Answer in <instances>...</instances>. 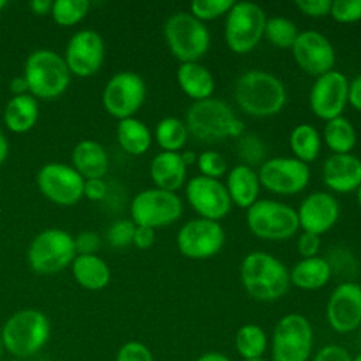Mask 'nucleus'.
I'll return each mask as SVG.
<instances>
[{
	"mask_svg": "<svg viewBox=\"0 0 361 361\" xmlns=\"http://www.w3.org/2000/svg\"><path fill=\"white\" fill-rule=\"evenodd\" d=\"M233 4V0H195L190 3L189 13L199 21L204 23L227 14Z\"/></svg>",
	"mask_w": 361,
	"mask_h": 361,
	"instance_id": "nucleus-37",
	"label": "nucleus"
},
{
	"mask_svg": "<svg viewBox=\"0 0 361 361\" xmlns=\"http://www.w3.org/2000/svg\"><path fill=\"white\" fill-rule=\"evenodd\" d=\"M322 179L331 192H354L361 183V159L353 154H331L323 162Z\"/></svg>",
	"mask_w": 361,
	"mask_h": 361,
	"instance_id": "nucleus-22",
	"label": "nucleus"
},
{
	"mask_svg": "<svg viewBox=\"0 0 361 361\" xmlns=\"http://www.w3.org/2000/svg\"><path fill=\"white\" fill-rule=\"evenodd\" d=\"M7 361H23V360H17V358H10V360H7Z\"/></svg>",
	"mask_w": 361,
	"mask_h": 361,
	"instance_id": "nucleus-60",
	"label": "nucleus"
},
{
	"mask_svg": "<svg viewBox=\"0 0 361 361\" xmlns=\"http://www.w3.org/2000/svg\"><path fill=\"white\" fill-rule=\"evenodd\" d=\"M39 116V107L37 99L27 93V94H18L13 96L6 107L3 120L6 127L16 134H23L30 131L38 120Z\"/></svg>",
	"mask_w": 361,
	"mask_h": 361,
	"instance_id": "nucleus-29",
	"label": "nucleus"
},
{
	"mask_svg": "<svg viewBox=\"0 0 361 361\" xmlns=\"http://www.w3.org/2000/svg\"><path fill=\"white\" fill-rule=\"evenodd\" d=\"M51 337V322L38 309H20L10 314L1 326L0 338L11 358L28 360L37 355Z\"/></svg>",
	"mask_w": 361,
	"mask_h": 361,
	"instance_id": "nucleus-3",
	"label": "nucleus"
},
{
	"mask_svg": "<svg viewBox=\"0 0 361 361\" xmlns=\"http://www.w3.org/2000/svg\"><path fill=\"white\" fill-rule=\"evenodd\" d=\"M72 166L83 179L103 178L109 168V155L100 142L82 140L72 149Z\"/></svg>",
	"mask_w": 361,
	"mask_h": 361,
	"instance_id": "nucleus-25",
	"label": "nucleus"
},
{
	"mask_svg": "<svg viewBox=\"0 0 361 361\" xmlns=\"http://www.w3.org/2000/svg\"><path fill=\"white\" fill-rule=\"evenodd\" d=\"M145 96L147 86L142 76L133 71H121L107 80L102 103L104 110L120 121L134 117L144 104Z\"/></svg>",
	"mask_w": 361,
	"mask_h": 361,
	"instance_id": "nucleus-12",
	"label": "nucleus"
},
{
	"mask_svg": "<svg viewBox=\"0 0 361 361\" xmlns=\"http://www.w3.org/2000/svg\"><path fill=\"white\" fill-rule=\"evenodd\" d=\"M322 140L331 154H351L357 144V130L347 117L338 116L326 121Z\"/></svg>",
	"mask_w": 361,
	"mask_h": 361,
	"instance_id": "nucleus-31",
	"label": "nucleus"
},
{
	"mask_svg": "<svg viewBox=\"0 0 361 361\" xmlns=\"http://www.w3.org/2000/svg\"><path fill=\"white\" fill-rule=\"evenodd\" d=\"M226 233L220 221L196 217L178 230L176 247L189 259H207L223 248Z\"/></svg>",
	"mask_w": 361,
	"mask_h": 361,
	"instance_id": "nucleus-14",
	"label": "nucleus"
},
{
	"mask_svg": "<svg viewBox=\"0 0 361 361\" xmlns=\"http://www.w3.org/2000/svg\"><path fill=\"white\" fill-rule=\"evenodd\" d=\"M238 155L247 162L245 165L251 166V164H257L264 159L265 145L254 134H248L244 137L241 135V140L238 142Z\"/></svg>",
	"mask_w": 361,
	"mask_h": 361,
	"instance_id": "nucleus-42",
	"label": "nucleus"
},
{
	"mask_svg": "<svg viewBox=\"0 0 361 361\" xmlns=\"http://www.w3.org/2000/svg\"><path fill=\"white\" fill-rule=\"evenodd\" d=\"M10 90L13 92V96L30 93V90H28V83H27L25 78H24L23 75L13 78L11 82H10Z\"/></svg>",
	"mask_w": 361,
	"mask_h": 361,
	"instance_id": "nucleus-50",
	"label": "nucleus"
},
{
	"mask_svg": "<svg viewBox=\"0 0 361 361\" xmlns=\"http://www.w3.org/2000/svg\"><path fill=\"white\" fill-rule=\"evenodd\" d=\"M296 213L303 231L322 235L337 223L340 204L331 193L314 190L300 202Z\"/></svg>",
	"mask_w": 361,
	"mask_h": 361,
	"instance_id": "nucleus-21",
	"label": "nucleus"
},
{
	"mask_svg": "<svg viewBox=\"0 0 361 361\" xmlns=\"http://www.w3.org/2000/svg\"><path fill=\"white\" fill-rule=\"evenodd\" d=\"M107 193V185L103 180V178H96V179H85V186H83V196L99 202L104 199Z\"/></svg>",
	"mask_w": 361,
	"mask_h": 361,
	"instance_id": "nucleus-47",
	"label": "nucleus"
},
{
	"mask_svg": "<svg viewBox=\"0 0 361 361\" xmlns=\"http://www.w3.org/2000/svg\"><path fill=\"white\" fill-rule=\"evenodd\" d=\"M186 165L180 152H158L149 164V176L155 188L176 192L186 179Z\"/></svg>",
	"mask_w": 361,
	"mask_h": 361,
	"instance_id": "nucleus-24",
	"label": "nucleus"
},
{
	"mask_svg": "<svg viewBox=\"0 0 361 361\" xmlns=\"http://www.w3.org/2000/svg\"><path fill=\"white\" fill-rule=\"evenodd\" d=\"M3 353H4V348H3V344H1V338H0V360L3 357Z\"/></svg>",
	"mask_w": 361,
	"mask_h": 361,
	"instance_id": "nucleus-58",
	"label": "nucleus"
},
{
	"mask_svg": "<svg viewBox=\"0 0 361 361\" xmlns=\"http://www.w3.org/2000/svg\"><path fill=\"white\" fill-rule=\"evenodd\" d=\"M298 10L307 17H324L330 14L331 0H296Z\"/></svg>",
	"mask_w": 361,
	"mask_h": 361,
	"instance_id": "nucleus-45",
	"label": "nucleus"
},
{
	"mask_svg": "<svg viewBox=\"0 0 361 361\" xmlns=\"http://www.w3.org/2000/svg\"><path fill=\"white\" fill-rule=\"evenodd\" d=\"M31 11L34 14L38 16H44V14H49L51 13V7H52V1L51 0H32L28 3Z\"/></svg>",
	"mask_w": 361,
	"mask_h": 361,
	"instance_id": "nucleus-51",
	"label": "nucleus"
},
{
	"mask_svg": "<svg viewBox=\"0 0 361 361\" xmlns=\"http://www.w3.org/2000/svg\"><path fill=\"white\" fill-rule=\"evenodd\" d=\"M199 175L206 176V178H213V179H220L226 172H227V161L226 158L214 151V149H206L202 151L197 155L196 161Z\"/></svg>",
	"mask_w": 361,
	"mask_h": 361,
	"instance_id": "nucleus-38",
	"label": "nucleus"
},
{
	"mask_svg": "<svg viewBox=\"0 0 361 361\" xmlns=\"http://www.w3.org/2000/svg\"><path fill=\"white\" fill-rule=\"evenodd\" d=\"M155 243V230L145 226H135L133 244L140 250H148Z\"/></svg>",
	"mask_w": 361,
	"mask_h": 361,
	"instance_id": "nucleus-48",
	"label": "nucleus"
},
{
	"mask_svg": "<svg viewBox=\"0 0 361 361\" xmlns=\"http://www.w3.org/2000/svg\"><path fill=\"white\" fill-rule=\"evenodd\" d=\"M312 361H353V354L340 344H324L313 355Z\"/></svg>",
	"mask_w": 361,
	"mask_h": 361,
	"instance_id": "nucleus-43",
	"label": "nucleus"
},
{
	"mask_svg": "<svg viewBox=\"0 0 361 361\" xmlns=\"http://www.w3.org/2000/svg\"><path fill=\"white\" fill-rule=\"evenodd\" d=\"M185 124L189 134L203 142L241 137L244 133V123L234 110L216 97L193 102L186 110Z\"/></svg>",
	"mask_w": 361,
	"mask_h": 361,
	"instance_id": "nucleus-4",
	"label": "nucleus"
},
{
	"mask_svg": "<svg viewBox=\"0 0 361 361\" xmlns=\"http://www.w3.org/2000/svg\"><path fill=\"white\" fill-rule=\"evenodd\" d=\"M73 240H75L76 255L96 254L102 244L99 234L94 231H82L76 237H73Z\"/></svg>",
	"mask_w": 361,
	"mask_h": 361,
	"instance_id": "nucleus-44",
	"label": "nucleus"
},
{
	"mask_svg": "<svg viewBox=\"0 0 361 361\" xmlns=\"http://www.w3.org/2000/svg\"><path fill=\"white\" fill-rule=\"evenodd\" d=\"M8 140L4 135V133L0 130V164H3L8 155Z\"/></svg>",
	"mask_w": 361,
	"mask_h": 361,
	"instance_id": "nucleus-53",
	"label": "nucleus"
},
{
	"mask_svg": "<svg viewBox=\"0 0 361 361\" xmlns=\"http://www.w3.org/2000/svg\"><path fill=\"white\" fill-rule=\"evenodd\" d=\"M240 279L244 290L258 302L279 300L290 286L285 264L265 251H251L243 258Z\"/></svg>",
	"mask_w": 361,
	"mask_h": 361,
	"instance_id": "nucleus-2",
	"label": "nucleus"
},
{
	"mask_svg": "<svg viewBox=\"0 0 361 361\" xmlns=\"http://www.w3.org/2000/svg\"><path fill=\"white\" fill-rule=\"evenodd\" d=\"M234 347L243 360H258L264 358L269 347V338L259 324L245 323L235 331Z\"/></svg>",
	"mask_w": 361,
	"mask_h": 361,
	"instance_id": "nucleus-32",
	"label": "nucleus"
},
{
	"mask_svg": "<svg viewBox=\"0 0 361 361\" xmlns=\"http://www.w3.org/2000/svg\"><path fill=\"white\" fill-rule=\"evenodd\" d=\"M322 247V238L317 234L302 231L296 241L298 252L302 255V258H310L316 257L319 250Z\"/></svg>",
	"mask_w": 361,
	"mask_h": 361,
	"instance_id": "nucleus-46",
	"label": "nucleus"
},
{
	"mask_svg": "<svg viewBox=\"0 0 361 361\" xmlns=\"http://www.w3.org/2000/svg\"><path fill=\"white\" fill-rule=\"evenodd\" d=\"M289 147L293 158L309 165L319 157L322 148L320 133L307 123L298 124L289 134Z\"/></svg>",
	"mask_w": 361,
	"mask_h": 361,
	"instance_id": "nucleus-33",
	"label": "nucleus"
},
{
	"mask_svg": "<svg viewBox=\"0 0 361 361\" xmlns=\"http://www.w3.org/2000/svg\"><path fill=\"white\" fill-rule=\"evenodd\" d=\"M195 361H231L230 357L221 351H206L200 354Z\"/></svg>",
	"mask_w": 361,
	"mask_h": 361,
	"instance_id": "nucleus-52",
	"label": "nucleus"
},
{
	"mask_svg": "<svg viewBox=\"0 0 361 361\" xmlns=\"http://www.w3.org/2000/svg\"><path fill=\"white\" fill-rule=\"evenodd\" d=\"M30 94L35 99H55L63 94L71 83V72L62 55L52 49L32 51L24 63Z\"/></svg>",
	"mask_w": 361,
	"mask_h": 361,
	"instance_id": "nucleus-5",
	"label": "nucleus"
},
{
	"mask_svg": "<svg viewBox=\"0 0 361 361\" xmlns=\"http://www.w3.org/2000/svg\"><path fill=\"white\" fill-rule=\"evenodd\" d=\"M63 59L71 73L87 78L99 72L104 61V41L90 28L76 31L68 41Z\"/></svg>",
	"mask_w": 361,
	"mask_h": 361,
	"instance_id": "nucleus-19",
	"label": "nucleus"
},
{
	"mask_svg": "<svg viewBox=\"0 0 361 361\" xmlns=\"http://www.w3.org/2000/svg\"><path fill=\"white\" fill-rule=\"evenodd\" d=\"M258 178L262 188L281 196H293L302 192L310 180L309 165L293 157H275L265 159Z\"/></svg>",
	"mask_w": 361,
	"mask_h": 361,
	"instance_id": "nucleus-13",
	"label": "nucleus"
},
{
	"mask_svg": "<svg viewBox=\"0 0 361 361\" xmlns=\"http://www.w3.org/2000/svg\"><path fill=\"white\" fill-rule=\"evenodd\" d=\"M348 104V79L340 71H329L317 76L309 92V107L312 113L329 121L343 116Z\"/></svg>",
	"mask_w": 361,
	"mask_h": 361,
	"instance_id": "nucleus-16",
	"label": "nucleus"
},
{
	"mask_svg": "<svg viewBox=\"0 0 361 361\" xmlns=\"http://www.w3.org/2000/svg\"><path fill=\"white\" fill-rule=\"evenodd\" d=\"M226 189L231 199V203L240 209L251 207L259 196V178L258 172L252 166L245 164H238L227 172Z\"/></svg>",
	"mask_w": 361,
	"mask_h": 361,
	"instance_id": "nucleus-23",
	"label": "nucleus"
},
{
	"mask_svg": "<svg viewBox=\"0 0 361 361\" xmlns=\"http://www.w3.org/2000/svg\"><path fill=\"white\" fill-rule=\"evenodd\" d=\"M182 212V199L175 192H168L159 188H149L138 192L130 204V214L134 224L154 230L178 221Z\"/></svg>",
	"mask_w": 361,
	"mask_h": 361,
	"instance_id": "nucleus-11",
	"label": "nucleus"
},
{
	"mask_svg": "<svg viewBox=\"0 0 361 361\" xmlns=\"http://www.w3.org/2000/svg\"><path fill=\"white\" fill-rule=\"evenodd\" d=\"M76 257L73 235L56 227L39 231L30 243L27 259L30 268L39 275L63 271Z\"/></svg>",
	"mask_w": 361,
	"mask_h": 361,
	"instance_id": "nucleus-7",
	"label": "nucleus"
},
{
	"mask_svg": "<svg viewBox=\"0 0 361 361\" xmlns=\"http://www.w3.org/2000/svg\"><path fill=\"white\" fill-rule=\"evenodd\" d=\"M135 224L133 220L121 219L114 221L109 228H107V241L111 247L116 248H124L130 244H133V235H134Z\"/></svg>",
	"mask_w": 361,
	"mask_h": 361,
	"instance_id": "nucleus-40",
	"label": "nucleus"
},
{
	"mask_svg": "<svg viewBox=\"0 0 361 361\" xmlns=\"http://www.w3.org/2000/svg\"><path fill=\"white\" fill-rule=\"evenodd\" d=\"M353 361H361V351H358L355 355H353Z\"/></svg>",
	"mask_w": 361,
	"mask_h": 361,
	"instance_id": "nucleus-56",
	"label": "nucleus"
},
{
	"mask_svg": "<svg viewBox=\"0 0 361 361\" xmlns=\"http://www.w3.org/2000/svg\"><path fill=\"white\" fill-rule=\"evenodd\" d=\"M39 192L52 203L73 206L83 197L85 179L68 164L48 162L37 173Z\"/></svg>",
	"mask_w": 361,
	"mask_h": 361,
	"instance_id": "nucleus-15",
	"label": "nucleus"
},
{
	"mask_svg": "<svg viewBox=\"0 0 361 361\" xmlns=\"http://www.w3.org/2000/svg\"><path fill=\"white\" fill-rule=\"evenodd\" d=\"M348 104L361 113V73L348 82Z\"/></svg>",
	"mask_w": 361,
	"mask_h": 361,
	"instance_id": "nucleus-49",
	"label": "nucleus"
},
{
	"mask_svg": "<svg viewBox=\"0 0 361 361\" xmlns=\"http://www.w3.org/2000/svg\"><path fill=\"white\" fill-rule=\"evenodd\" d=\"M114 361H155V358L145 343L130 340L118 347Z\"/></svg>",
	"mask_w": 361,
	"mask_h": 361,
	"instance_id": "nucleus-41",
	"label": "nucleus"
},
{
	"mask_svg": "<svg viewBox=\"0 0 361 361\" xmlns=\"http://www.w3.org/2000/svg\"><path fill=\"white\" fill-rule=\"evenodd\" d=\"M186 199L197 217L220 221L231 210V199L220 179L193 176L186 183Z\"/></svg>",
	"mask_w": 361,
	"mask_h": 361,
	"instance_id": "nucleus-18",
	"label": "nucleus"
},
{
	"mask_svg": "<svg viewBox=\"0 0 361 361\" xmlns=\"http://www.w3.org/2000/svg\"><path fill=\"white\" fill-rule=\"evenodd\" d=\"M154 137L161 151L180 152L186 145L189 131L183 120L168 116L157 123Z\"/></svg>",
	"mask_w": 361,
	"mask_h": 361,
	"instance_id": "nucleus-34",
	"label": "nucleus"
},
{
	"mask_svg": "<svg viewBox=\"0 0 361 361\" xmlns=\"http://www.w3.org/2000/svg\"><path fill=\"white\" fill-rule=\"evenodd\" d=\"M267 16L252 1H234L226 14L224 41L230 51L243 55L251 52L262 39Z\"/></svg>",
	"mask_w": 361,
	"mask_h": 361,
	"instance_id": "nucleus-10",
	"label": "nucleus"
},
{
	"mask_svg": "<svg viewBox=\"0 0 361 361\" xmlns=\"http://www.w3.org/2000/svg\"><path fill=\"white\" fill-rule=\"evenodd\" d=\"M355 193H357V200H358V204H360V207H361V183H360V186L357 188Z\"/></svg>",
	"mask_w": 361,
	"mask_h": 361,
	"instance_id": "nucleus-55",
	"label": "nucleus"
},
{
	"mask_svg": "<svg viewBox=\"0 0 361 361\" xmlns=\"http://www.w3.org/2000/svg\"><path fill=\"white\" fill-rule=\"evenodd\" d=\"M314 333L309 319L300 313H286L274 326L269 350L272 361H307L312 355Z\"/></svg>",
	"mask_w": 361,
	"mask_h": 361,
	"instance_id": "nucleus-8",
	"label": "nucleus"
},
{
	"mask_svg": "<svg viewBox=\"0 0 361 361\" xmlns=\"http://www.w3.org/2000/svg\"><path fill=\"white\" fill-rule=\"evenodd\" d=\"M234 99L238 107L252 117H272L286 104L283 82L271 72L251 69L243 72L234 83Z\"/></svg>",
	"mask_w": 361,
	"mask_h": 361,
	"instance_id": "nucleus-1",
	"label": "nucleus"
},
{
	"mask_svg": "<svg viewBox=\"0 0 361 361\" xmlns=\"http://www.w3.org/2000/svg\"><path fill=\"white\" fill-rule=\"evenodd\" d=\"M164 38L168 49L180 63L199 62L210 47V32L206 24L185 11L173 13L166 18Z\"/></svg>",
	"mask_w": 361,
	"mask_h": 361,
	"instance_id": "nucleus-6",
	"label": "nucleus"
},
{
	"mask_svg": "<svg viewBox=\"0 0 361 361\" xmlns=\"http://www.w3.org/2000/svg\"><path fill=\"white\" fill-rule=\"evenodd\" d=\"M87 11L89 1L86 0H55L49 14L58 25L72 27L82 21Z\"/></svg>",
	"mask_w": 361,
	"mask_h": 361,
	"instance_id": "nucleus-36",
	"label": "nucleus"
},
{
	"mask_svg": "<svg viewBox=\"0 0 361 361\" xmlns=\"http://www.w3.org/2000/svg\"><path fill=\"white\" fill-rule=\"evenodd\" d=\"M243 361H267L265 358H258V360H243Z\"/></svg>",
	"mask_w": 361,
	"mask_h": 361,
	"instance_id": "nucleus-59",
	"label": "nucleus"
},
{
	"mask_svg": "<svg viewBox=\"0 0 361 361\" xmlns=\"http://www.w3.org/2000/svg\"><path fill=\"white\" fill-rule=\"evenodd\" d=\"M176 80L180 90L195 102L213 96L214 78L212 72L199 62L179 63L176 69Z\"/></svg>",
	"mask_w": 361,
	"mask_h": 361,
	"instance_id": "nucleus-26",
	"label": "nucleus"
},
{
	"mask_svg": "<svg viewBox=\"0 0 361 361\" xmlns=\"http://www.w3.org/2000/svg\"><path fill=\"white\" fill-rule=\"evenodd\" d=\"M326 320L338 334H350L361 326V285L353 281L338 283L326 303Z\"/></svg>",
	"mask_w": 361,
	"mask_h": 361,
	"instance_id": "nucleus-17",
	"label": "nucleus"
},
{
	"mask_svg": "<svg viewBox=\"0 0 361 361\" xmlns=\"http://www.w3.org/2000/svg\"><path fill=\"white\" fill-rule=\"evenodd\" d=\"M71 269L76 283L87 290L104 289L111 278L107 262L97 254L76 255L71 264Z\"/></svg>",
	"mask_w": 361,
	"mask_h": 361,
	"instance_id": "nucleus-28",
	"label": "nucleus"
},
{
	"mask_svg": "<svg viewBox=\"0 0 361 361\" xmlns=\"http://www.w3.org/2000/svg\"><path fill=\"white\" fill-rule=\"evenodd\" d=\"M360 159H361V158H360Z\"/></svg>",
	"mask_w": 361,
	"mask_h": 361,
	"instance_id": "nucleus-61",
	"label": "nucleus"
},
{
	"mask_svg": "<svg viewBox=\"0 0 361 361\" xmlns=\"http://www.w3.org/2000/svg\"><path fill=\"white\" fill-rule=\"evenodd\" d=\"M245 223L255 237L267 241L292 238L300 228L296 210L274 199H258L247 209Z\"/></svg>",
	"mask_w": 361,
	"mask_h": 361,
	"instance_id": "nucleus-9",
	"label": "nucleus"
},
{
	"mask_svg": "<svg viewBox=\"0 0 361 361\" xmlns=\"http://www.w3.org/2000/svg\"><path fill=\"white\" fill-rule=\"evenodd\" d=\"M6 4H7V1H6V0H0V11L6 7Z\"/></svg>",
	"mask_w": 361,
	"mask_h": 361,
	"instance_id": "nucleus-57",
	"label": "nucleus"
},
{
	"mask_svg": "<svg viewBox=\"0 0 361 361\" xmlns=\"http://www.w3.org/2000/svg\"><path fill=\"white\" fill-rule=\"evenodd\" d=\"M116 133L120 147L130 155H142L151 147L152 134L149 128L135 117L120 120Z\"/></svg>",
	"mask_w": 361,
	"mask_h": 361,
	"instance_id": "nucleus-30",
	"label": "nucleus"
},
{
	"mask_svg": "<svg viewBox=\"0 0 361 361\" xmlns=\"http://www.w3.org/2000/svg\"><path fill=\"white\" fill-rule=\"evenodd\" d=\"M299 30L296 24L283 16H275L267 18L264 35L267 39L276 48L281 49H290L299 35Z\"/></svg>",
	"mask_w": 361,
	"mask_h": 361,
	"instance_id": "nucleus-35",
	"label": "nucleus"
},
{
	"mask_svg": "<svg viewBox=\"0 0 361 361\" xmlns=\"http://www.w3.org/2000/svg\"><path fill=\"white\" fill-rule=\"evenodd\" d=\"M333 274L331 264L323 257L302 258L289 269L290 285L302 290H317L327 285Z\"/></svg>",
	"mask_w": 361,
	"mask_h": 361,
	"instance_id": "nucleus-27",
	"label": "nucleus"
},
{
	"mask_svg": "<svg viewBox=\"0 0 361 361\" xmlns=\"http://www.w3.org/2000/svg\"><path fill=\"white\" fill-rule=\"evenodd\" d=\"M329 16L341 24L357 23L361 20V0H334Z\"/></svg>",
	"mask_w": 361,
	"mask_h": 361,
	"instance_id": "nucleus-39",
	"label": "nucleus"
},
{
	"mask_svg": "<svg viewBox=\"0 0 361 361\" xmlns=\"http://www.w3.org/2000/svg\"><path fill=\"white\" fill-rule=\"evenodd\" d=\"M180 157H182L186 166H189L192 164H196V161H197V154L193 152V151H189V149H186L185 152H180Z\"/></svg>",
	"mask_w": 361,
	"mask_h": 361,
	"instance_id": "nucleus-54",
	"label": "nucleus"
},
{
	"mask_svg": "<svg viewBox=\"0 0 361 361\" xmlns=\"http://www.w3.org/2000/svg\"><path fill=\"white\" fill-rule=\"evenodd\" d=\"M292 49L296 65L312 76L334 69L336 51L330 39L317 30L300 31Z\"/></svg>",
	"mask_w": 361,
	"mask_h": 361,
	"instance_id": "nucleus-20",
	"label": "nucleus"
}]
</instances>
